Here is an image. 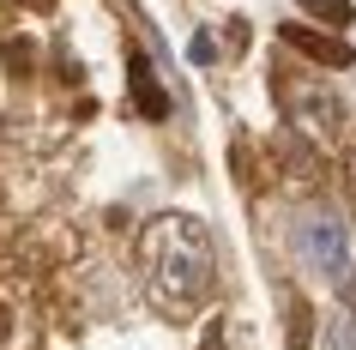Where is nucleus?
<instances>
[{"label": "nucleus", "instance_id": "nucleus-1", "mask_svg": "<svg viewBox=\"0 0 356 350\" xmlns=\"http://www.w3.org/2000/svg\"><path fill=\"white\" fill-rule=\"evenodd\" d=\"M139 260H145V278H151V296L163 308H193L200 296L211 290V230L193 212H163L157 223L139 230Z\"/></svg>", "mask_w": 356, "mask_h": 350}, {"label": "nucleus", "instance_id": "nucleus-2", "mask_svg": "<svg viewBox=\"0 0 356 350\" xmlns=\"http://www.w3.org/2000/svg\"><path fill=\"white\" fill-rule=\"evenodd\" d=\"M296 248L302 260L314 266L332 290H350L356 284V254H350V230L338 218L332 205H314V212H302V230H296Z\"/></svg>", "mask_w": 356, "mask_h": 350}, {"label": "nucleus", "instance_id": "nucleus-3", "mask_svg": "<svg viewBox=\"0 0 356 350\" xmlns=\"http://www.w3.org/2000/svg\"><path fill=\"white\" fill-rule=\"evenodd\" d=\"M284 103H290V115H296L302 133H314V139H332V121H338V103L326 85H308V79H296V85H284Z\"/></svg>", "mask_w": 356, "mask_h": 350}, {"label": "nucleus", "instance_id": "nucleus-4", "mask_svg": "<svg viewBox=\"0 0 356 350\" xmlns=\"http://www.w3.org/2000/svg\"><path fill=\"white\" fill-rule=\"evenodd\" d=\"M284 42H296L308 61H320V67H350L356 49L344 37H320V31H308V24H284Z\"/></svg>", "mask_w": 356, "mask_h": 350}, {"label": "nucleus", "instance_id": "nucleus-5", "mask_svg": "<svg viewBox=\"0 0 356 350\" xmlns=\"http://www.w3.org/2000/svg\"><path fill=\"white\" fill-rule=\"evenodd\" d=\"M133 109L145 115V121H169V97H163V85L151 79L145 61H133Z\"/></svg>", "mask_w": 356, "mask_h": 350}, {"label": "nucleus", "instance_id": "nucleus-6", "mask_svg": "<svg viewBox=\"0 0 356 350\" xmlns=\"http://www.w3.org/2000/svg\"><path fill=\"white\" fill-rule=\"evenodd\" d=\"M326 350H356V314L350 308L326 314Z\"/></svg>", "mask_w": 356, "mask_h": 350}, {"label": "nucleus", "instance_id": "nucleus-7", "mask_svg": "<svg viewBox=\"0 0 356 350\" xmlns=\"http://www.w3.org/2000/svg\"><path fill=\"white\" fill-rule=\"evenodd\" d=\"M308 332H314L308 302H296V296H290V350H308Z\"/></svg>", "mask_w": 356, "mask_h": 350}, {"label": "nucleus", "instance_id": "nucleus-8", "mask_svg": "<svg viewBox=\"0 0 356 350\" xmlns=\"http://www.w3.org/2000/svg\"><path fill=\"white\" fill-rule=\"evenodd\" d=\"M302 6H308L314 19H326L332 31H338V24H350V0H302Z\"/></svg>", "mask_w": 356, "mask_h": 350}, {"label": "nucleus", "instance_id": "nucleus-9", "mask_svg": "<svg viewBox=\"0 0 356 350\" xmlns=\"http://www.w3.org/2000/svg\"><path fill=\"white\" fill-rule=\"evenodd\" d=\"M188 55H193V67H211V61H218V42H211L206 31H200V37L188 42Z\"/></svg>", "mask_w": 356, "mask_h": 350}]
</instances>
